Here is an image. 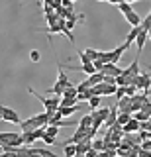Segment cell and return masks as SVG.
Listing matches in <instances>:
<instances>
[{"instance_id": "cell-1", "label": "cell", "mask_w": 151, "mask_h": 157, "mask_svg": "<svg viewBox=\"0 0 151 157\" xmlns=\"http://www.w3.org/2000/svg\"><path fill=\"white\" fill-rule=\"evenodd\" d=\"M57 69H59V75H57V81H55V85H53L49 90H47V94H55V96H63V92H65V88L67 86H71V81H69V77L63 73V67L57 63Z\"/></svg>"}, {"instance_id": "cell-2", "label": "cell", "mask_w": 151, "mask_h": 157, "mask_svg": "<svg viewBox=\"0 0 151 157\" xmlns=\"http://www.w3.org/2000/svg\"><path fill=\"white\" fill-rule=\"evenodd\" d=\"M28 92L36 96L37 100H40L41 104H43V108H45L47 112H57V110H59V102H61V96H51V98H47V96L40 94V92H36V90H33V88H30V86H28Z\"/></svg>"}, {"instance_id": "cell-3", "label": "cell", "mask_w": 151, "mask_h": 157, "mask_svg": "<svg viewBox=\"0 0 151 157\" xmlns=\"http://www.w3.org/2000/svg\"><path fill=\"white\" fill-rule=\"evenodd\" d=\"M0 145H12V147L24 145L22 134H14V132H0Z\"/></svg>"}, {"instance_id": "cell-4", "label": "cell", "mask_w": 151, "mask_h": 157, "mask_svg": "<svg viewBox=\"0 0 151 157\" xmlns=\"http://www.w3.org/2000/svg\"><path fill=\"white\" fill-rule=\"evenodd\" d=\"M134 86L138 88H141L143 92H149V88H151V77L147 75V73H141V75H138L134 78Z\"/></svg>"}, {"instance_id": "cell-5", "label": "cell", "mask_w": 151, "mask_h": 157, "mask_svg": "<svg viewBox=\"0 0 151 157\" xmlns=\"http://www.w3.org/2000/svg\"><path fill=\"white\" fill-rule=\"evenodd\" d=\"M2 120L4 122H10V124H20V116H18V112L14 110L10 106H4L2 104Z\"/></svg>"}, {"instance_id": "cell-6", "label": "cell", "mask_w": 151, "mask_h": 157, "mask_svg": "<svg viewBox=\"0 0 151 157\" xmlns=\"http://www.w3.org/2000/svg\"><path fill=\"white\" fill-rule=\"evenodd\" d=\"M138 69H139V53L135 55L134 61H131V65H130L128 69H124V71H122V77H126V78H135V77L139 75Z\"/></svg>"}, {"instance_id": "cell-7", "label": "cell", "mask_w": 151, "mask_h": 157, "mask_svg": "<svg viewBox=\"0 0 151 157\" xmlns=\"http://www.w3.org/2000/svg\"><path fill=\"white\" fill-rule=\"evenodd\" d=\"M122 71H124V69H120L118 65H114V63H106V65L100 69V73L104 77H120Z\"/></svg>"}, {"instance_id": "cell-8", "label": "cell", "mask_w": 151, "mask_h": 157, "mask_svg": "<svg viewBox=\"0 0 151 157\" xmlns=\"http://www.w3.org/2000/svg\"><path fill=\"white\" fill-rule=\"evenodd\" d=\"M126 49H128V45H126V43H122V45H118L116 49H112V51H110V63L118 65L120 59H122V53H126Z\"/></svg>"}, {"instance_id": "cell-9", "label": "cell", "mask_w": 151, "mask_h": 157, "mask_svg": "<svg viewBox=\"0 0 151 157\" xmlns=\"http://www.w3.org/2000/svg\"><path fill=\"white\" fill-rule=\"evenodd\" d=\"M122 132H124V134H134V132H139V122L135 120L134 116H131L128 124H124V126H122Z\"/></svg>"}, {"instance_id": "cell-10", "label": "cell", "mask_w": 151, "mask_h": 157, "mask_svg": "<svg viewBox=\"0 0 151 157\" xmlns=\"http://www.w3.org/2000/svg\"><path fill=\"white\" fill-rule=\"evenodd\" d=\"M118 106H110V114H108V118H106V128H114L116 126V120H118Z\"/></svg>"}, {"instance_id": "cell-11", "label": "cell", "mask_w": 151, "mask_h": 157, "mask_svg": "<svg viewBox=\"0 0 151 157\" xmlns=\"http://www.w3.org/2000/svg\"><path fill=\"white\" fill-rule=\"evenodd\" d=\"M118 110L120 112H130L131 114V96H124L118 100Z\"/></svg>"}, {"instance_id": "cell-12", "label": "cell", "mask_w": 151, "mask_h": 157, "mask_svg": "<svg viewBox=\"0 0 151 157\" xmlns=\"http://www.w3.org/2000/svg\"><path fill=\"white\" fill-rule=\"evenodd\" d=\"M124 18L131 24V28H135V26H139V24H141V16H139L138 12H135V10H131V12L124 14Z\"/></svg>"}, {"instance_id": "cell-13", "label": "cell", "mask_w": 151, "mask_h": 157, "mask_svg": "<svg viewBox=\"0 0 151 157\" xmlns=\"http://www.w3.org/2000/svg\"><path fill=\"white\" fill-rule=\"evenodd\" d=\"M145 41H147V32H145V29H139L138 37H135V45H138V53H139V55H141V49H143Z\"/></svg>"}, {"instance_id": "cell-14", "label": "cell", "mask_w": 151, "mask_h": 157, "mask_svg": "<svg viewBox=\"0 0 151 157\" xmlns=\"http://www.w3.org/2000/svg\"><path fill=\"white\" fill-rule=\"evenodd\" d=\"M86 81H89V85H90V86L100 85V82L104 81V75H102L100 71H96V73H92V75H89V78H86Z\"/></svg>"}, {"instance_id": "cell-15", "label": "cell", "mask_w": 151, "mask_h": 157, "mask_svg": "<svg viewBox=\"0 0 151 157\" xmlns=\"http://www.w3.org/2000/svg\"><path fill=\"white\" fill-rule=\"evenodd\" d=\"M36 140H37L36 132H22V141H24V145H32Z\"/></svg>"}, {"instance_id": "cell-16", "label": "cell", "mask_w": 151, "mask_h": 157, "mask_svg": "<svg viewBox=\"0 0 151 157\" xmlns=\"http://www.w3.org/2000/svg\"><path fill=\"white\" fill-rule=\"evenodd\" d=\"M139 29H141L139 26H135V28H131V29H130V33H128V37H126V41H124V43H126V45H128V47H130V45H131V43H134V41H135V37H138V33H139Z\"/></svg>"}, {"instance_id": "cell-17", "label": "cell", "mask_w": 151, "mask_h": 157, "mask_svg": "<svg viewBox=\"0 0 151 157\" xmlns=\"http://www.w3.org/2000/svg\"><path fill=\"white\" fill-rule=\"evenodd\" d=\"M130 118H131V114L130 112H118V120H116V126H124V124H128L130 122Z\"/></svg>"}, {"instance_id": "cell-18", "label": "cell", "mask_w": 151, "mask_h": 157, "mask_svg": "<svg viewBox=\"0 0 151 157\" xmlns=\"http://www.w3.org/2000/svg\"><path fill=\"white\" fill-rule=\"evenodd\" d=\"M85 55L89 57V61H90V63H94L96 59H98V55H100V51H96V49H92V47H89V49H86V51H85Z\"/></svg>"}, {"instance_id": "cell-19", "label": "cell", "mask_w": 151, "mask_h": 157, "mask_svg": "<svg viewBox=\"0 0 151 157\" xmlns=\"http://www.w3.org/2000/svg\"><path fill=\"white\" fill-rule=\"evenodd\" d=\"M139 28H141V29H145V32H149V29H151V12H149L145 18H141Z\"/></svg>"}, {"instance_id": "cell-20", "label": "cell", "mask_w": 151, "mask_h": 157, "mask_svg": "<svg viewBox=\"0 0 151 157\" xmlns=\"http://www.w3.org/2000/svg\"><path fill=\"white\" fill-rule=\"evenodd\" d=\"M61 98H77V86H73V85H71V86H67Z\"/></svg>"}, {"instance_id": "cell-21", "label": "cell", "mask_w": 151, "mask_h": 157, "mask_svg": "<svg viewBox=\"0 0 151 157\" xmlns=\"http://www.w3.org/2000/svg\"><path fill=\"white\" fill-rule=\"evenodd\" d=\"M79 126L81 128H90L92 126V114H85L81 118V122H79Z\"/></svg>"}, {"instance_id": "cell-22", "label": "cell", "mask_w": 151, "mask_h": 157, "mask_svg": "<svg viewBox=\"0 0 151 157\" xmlns=\"http://www.w3.org/2000/svg\"><path fill=\"white\" fill-rule=\"evenodd\" d=\"M77 155V144H67L65 145V157H75Z\"/></svg>"}, {"instance_id": "cell-23", "label": "cell", "mask_w": 151, "mask_h": 157, "mask_svg": "<svg viewBox=\"0 0 151 157\" xmlns=\"http://www.w3.org/2000/svg\"><path fill=\"white\" fill-rule=\"evenodd\" d=\"M92 149L98 151V153H100V151H104L106 149V141L104 140H94V141H92Z\"/></svg>"}, {"instance_id": "cell-24", "label": "cell", "mask_w": 151, "mask_h": 157, "mask_svg": "<svg viewBox=\"0 0 151 157\" xmlns=\"http://www.w3.org/2000/svg\"><path fill=\"white\" fill-rule=\"evenodd\" d=\"M77 104H79L77 98H61V102H59V106H77Z\"/></svg>"}, {"instance_id": "cell-25", "label": "cell", "mask_w": 151, "mask_h": 157, "mask_svg": "<svg viewBox=\"0 0 151 157\" xmlns=\"http://www.w3.org/2000/svg\"><path fill=\"white\" fill-rule=\"evenodd\" d=\"M59 130H61V128H57V126H45V134L51 136V137H57Z\"/></svg>"}, {"instance_id": "cell-26", "label": "cell", "mask_w": 151, "mask_h": 157, "mask_svg": "<svg viewBox=\"0 0 151 157\" xmlns=\"http://www.w3.org/2000/svg\"><path fill=\"white\" fill-rule=\"evenodd\" d=\"M118 10H120L122 14H128V12H131L134 8H131L130 2H120V4H118Z\"/></svg>"}, {"instance_id": "cell-27", "label": "cell", "mask_w": 151, "mask_h": 157, "mask_svg": "<svg viewBox=\"0 0 151 157\" xmlns=\"http://www.w3.org/2000/svg\"><path fill=\"white\" fill-rule=\"evenodd\" d=\"M89 106H90V110H96L100 106V96H92L89 100Z\"/></svg>"}, {"instance_id": "cell-28", "label": "cell", "mask_w": 151, "mask_h": 157, "mask_svg": "<svg viewBox=\"0 0 151 157\" xmlns=\"http://www.w3.org/2000/svg\"><path fill=\"white\" fill-rule=\"evenodd\" d=\"M90 88V85H89V81H82L79 86H77V94H81V92H86Z\"/></svg>"}, {"instance_id": "cell-29", "label": "cell", "mask_w": 151, "mask_h": 157, "mask_svg": "<svg viewBox=\"0 0 151 157\" xmlns=\"http://www.w3.org/2000/svg\"><path fill=\"white\" fill-rule=\"evenodd\" d=\"M118 153H116L114 149H104V151H100L98 153V157H116Z\"/></svg>"}, {"instance_id": "cell-30", "label": "cell", "mask_w": 151, "mask_h": 157, "mask_svg": "<svg viewBox=\"0 0 151 157\" xmlns=\"http://www.w3.org/2000/svg\"><path fill=\"white\" fill-rule=\"evenodd\" d=\"M30 59H32L33 63H37V61L41 59V53L37 51V49H33V51H30Z\"/></svg>"}, {"instance_id": "cell-31", "label": "cell", "mask_w": 151, "mask_h": 157, "mask_svg": "<svg viewBox=\"0 0 151 157\" xmlns=\"http://www.w3.org/2000/svg\"><path fill=\"white\" fill-rule=\"evenodd\" d=\"M116 98H118V100H120V98H124V96H128V94H126V86H118V88H116V94H114Z\"/></svg>"}, {"instance_id": "cell-32", "label": "cell", "mask_w": 151, "mask_h": 157, "mask_svg": "<svg viewBox=\"0 0 151 157\" xmlns=\"http://www.w3.org/2000/svg\"><path fill=\"white\" fill-rule=\"evenodd\" d=\"M41 141H45L47 145H53V144H57V141H55V137H51V136H47V134H43Z\"/></svg>"}, {"instance_id": "cell-33", "label": "cell", "mask_w": 151, "mask_h": 157, "mask_svg": "<svg viewBox=\"0 0 151 157\" xmlns=\"http://www.w3.org/2000/svg\"><path fill=\"white\" fill-rule=\"evenodd\" d=\"M139 157H151V151L149 149H141L139 147Z\"/></svg>"}, {"instance_id": "cell-34", "label": "cell", "mask_w": 151, "mask_h": 157, "mask_svg": "<svg viewBox=\"0 0 151 157\" xmlns=\"http://www.w3.org/2000/svg\"><path fill=\"white\" fill-rule=\"evenodd\" d=\"M106 85H116V77H104Z\"/></svg>"}, {"instance_id": "cell-35", "label": "cell", "mask_w": 151, "mask_h": 157, "mask_svg": "<svg viewBox=\"0 0 151 157\" xmlns=\"http://www.w3.org/2000/svg\"><path fill=\"white\" fill-rule=\"evenodd\" d=\"M108 2H112V4H120L122 0H108Z\"/></svg>"}, {"instance_id": "cell-36", "label": "cell", "mask_w": 151, "mask_h": 157, "mask_svg": "<svg viewBox=\"0 0 151 157\" xmlns=\"http://www.w3.org/2000/svg\"><path fill=\"white\" fill-rule=\"evenodd\" d=\"M122 2H141V0H122Z\"/></svg>"}, {"instance_id": "cell-37", "label": "cell", "mask_w": 151, "mask_h": 157, "mask_svg": "<svg viewBox=\"0 0 151 157\" xmlns=\"http://www.w3.org/2000/svg\"><path fill=\"white\" fill-rule=\"evenodd\" d=\"M0 120H2V104H0Z\"/></svg>"}, {"instance_id": "cell-38", "label": "cell", "mask_w": 151, "mask_h": 157, "mask_svg": "<svg viewBox=\"0 0 151 157\" xmlns=\"http://www.w3.org/2000/svg\"><path fill=\"white\" fill-rule=\"evenodd\" d=\"M147 37H149V39H151V29H149V32H147Z\"/></svg>"}, {"instance_id": "cell-39", "label": "cell", "mask_w": 151, "mask_h": 157, "mask_svg": "<svg viewBox=\"0 0 151 157\" xmlns=\"http://www.w3.org/2000/svg\"><path fill=\"white\" fill-rule=\"evenodd\" d=\"M0 157H4V153H2V155H0Z\"/></svg>"}, {"instance_id": "cell-40", "label": "cell", "mask_w": 151, "mask_h": 157, "mask_svg": "<svg viewBox=\"0 0 151 157\" xmlns=\"http://www.w3.org/2000/svg\"><path fill=\"white\" fill-rule=\"evenodd\" d=\"M149 71H151V65H149Z\"/></svg>"}, {"instance_id": "cell-41", "label": "cell", "mask_w": 151, "mask_h": 157, "mask_svg": "<svg viewBox=\"0 0 151 157\" xmlns=\"http://www.w3.org/2000/svg\"><path fill=\"white\" fill-rule=\"evenodd\" d=\"M100 2H104V0H100Z\"/></svg>"}, {"instance_id": "cell-42", "label": "cell", "mask_w": 151, "mask_h": 157, "mask_svg": "<svg viewBox=\"0 0 151 157\" xmlns=\"http://www.w3.org/2000/svg\"><path fill=\"white\" fill-rule=\"evenodd\" d=\"M138 157H139V155H138Z\"/></svg>"}]
</instances>
